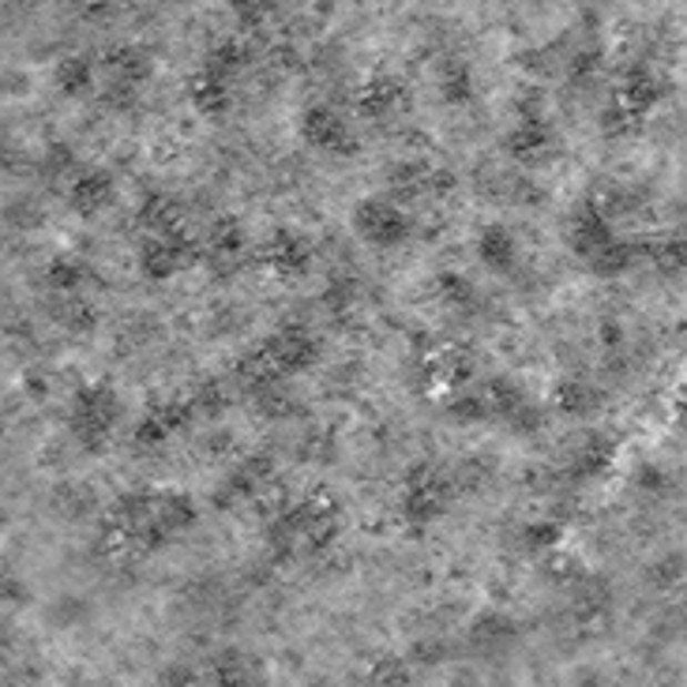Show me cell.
<instances>
[{"label": "cell", "instance_id": "obj_10", "mask_svg": "<svg viewBox=\"0 0 687 687\" xmlns=\"http://www.w3.org/2000/svg\"><path fill=\"white\" fill-rule=\"evenodd\" d=\"M661 94H665L661 75H657L654 68H646V64H635L632 72L624 75V83H620V98H616V110H624L635 124H639L643 117L650 113L657 102H661Z\"/></svg>", "mask_w": 687, "mask_h": 687}, {"label": "cell", "instance_id": "obj_1", "mask_svg": "<svg viewBox=\"0 0 687 687\" xmlns=\"http://www.w3.org/2000/svg\"><path fill=\"white\" fill-rule=\"evenodd\" d=\"M121 417V402H117L110 384H87L75 391L72 410H68V428H72V440L83 451H102L105 440Z\"/></svg>", "mask_w": 687, "mask_h": 687}, {"label": "cell", "instance_id": "obj_15", "mask_svg": "<svg viewBox=\"0 0 687 687\" xmlns=\"http://www.w3.org/2000/svg\"><path fill=\"white\" fill-rule=\"evenodd\" d=\"M477 260L485 263L493 274H512L518 267V241L507 225L488 222L477 233Z\"/></svg>", "mask_w": 687, "mask_h": 687}, {"label": "cell", "instance_id": "obj_2", "mask_svg": "<svg viewBox=\"0 0 687 687\" xmlns=\"http://www.w3.org/2000/svg\"><path fill=\"white\" fill-rule=\"evenodd\" d=\"M353 233L365 244H372V249L391 252L410 241L414 222H410V214L398 203L384 200V195H368V200H361L353 208Z\"/></svg>", "mask_w": 687, "mask_h": 687}, {"label": "cell", "instance_id": "obj_14", "mask_svg": "<svg viewBox=\"0 0 687 687\" xmlns=\"http://www.w3.org/2000/svg\"><path fill=\"white\" fill-rule=\"evenodd\" d=\"M263 260H267V267H274L279 274H286V279H297L312 267V244L301 238V233L293 230H279L271 238V244L263 249Z\"/></svg>", "mask_w": 687, "mask_h": 687}, {"label": "cell", "instance_id": "obj_4", "mask_svg": "<svg viewBox=\"0 0 687 687\" xmlns=\"http://www.w3.org/2000/svg\"><path fill=\"white\" fill-rule=\"evenodd\" d=\"M320 353V342L316 335H312L304 323H290V327L274 331V335L267 339V346H263L260 361L263 368L271 372V376H297V372H304L316 361Z\"/></svg>", "mask_w": 687, "mask_h": 687}, {"label": "cell", "instance_id": "obj_11", "mask_svg": "<svg viewBox=\"0 0 687 687\" xmlns=\"http://www.w3.org/2000/svg\"><path fill=\"white\" fill-rule=\"evenodd\" d=\"M192 417H195L192 398L189 402H162V406H151L140 417V425H135V444H140V447H159V444H165V440L173 436V432H181L184 425H189Z\"/></svg>", "mask_w": 687, "mask_h": 687}, {"label": "cell", "instance_id": "obj_21", "mask_svg": "<svg viewBox=\"0 0 687 687\" xmlns=\"http://www.w3.org/2000/svg\"><path fill=\"white\" fill-rule=\"evenodd\" d=\"M553 402L559 414L583 417V414H590V410H597V391L586 384V380H559L553 391Z\"/></svg>", "mask_w": 687, "mask_h": 687}, {"label": "cell", "instance_id": "obj_19", "mask_svg": "<svg viewBox=\"0 0 687 687\" xmlns=\"http://www.w3.org/2000/svg\"><path fill=\"white\" fill-rule=\"evenodd\" d=\"M57 87H61L64 98H83L91 94L98 87V72H94V61L83 53H72L57 64Z\"/></svg>", "mask_w": 687, "mask_h": 687}, {"label": "cell", "instance_id": "obj_27", "mask_svg": "<svg viewBox=\"0 0 687 687\" xmlns=\"http://www.w3.org/2000/svg\"><path fill=\"white\" fill-rule=\"evenodd\" d=\"M447 414L455 417V421H469V425H474V421L493 417V406H488L485 395H458V398H451Z\"/></svg>", "mask_w": 687, "mask_h": 687}, {"label": "cell", "instance_id": "obj_6", "mask_svg": "<svg viewBox=\"0 0 687 687\" xmlns=\"http://www.w3.org/2000/svg\"><path fill=\"white\" fill-rule=\"evenodd\" d=\"M485 398H488V406H493V417L504 421L507 428H515V432H523V436H534V432H542L545 425V414H542V406L537 402H529L526 398V391L512 384V380H493L485 391Z\"/></svg>", "mask_w": 687, "mask_h": 687}, {"label": "cell", "instance_id": "obj_26", "mask_svg": "<svg viewBox=\"0 0 687 687\" xmlns=\"http://www.w3.org/2000/svg\"><path fill=\"white\" fill-rule=\"evenodd\" d=\"M559 542V526L553 518H537V523H526L523 526V545L529 553H548Z\"/></svg>", "mask_w": 687, "mask_h": 687}, {"label": "cell", "instance_id": "obj_18", "mask_svg": "<svg viewBox=\"0 0 687 687\" xmlns=\"http://www.w3.org/2000/svg\"><path fill=\"white\" fill-rule=\"evenodd\" d=\"M402 102H406V87H402L395 75H372L357 94L361 113H368V117H391Z\"/></svg>", "mask_w": 687, "mask_h": 687}, {"label": "cell", "instance_id": "obj_7", "mask_svg": "<svg viewBox=\"0 0 687 687\" xmlns=\"http://www.w3.org/2000/svg\"><path fill=\"white\" fill-rule=\"evenodd\" d=\"M567 241H572L575 256L583 263L597 260L602 252L608 249V244H616L620 238L613 233V222H608V214L597 208L594 200L578 203L575 214H572V230H567Z\"/></svg>", "mask_w": 687, "mask_h": 687}, {"label": "cell", "instance_id": "obj_29", "mask_svg": "<svg viewBox=\"0 0 687 687\" xmlns=\"http://www.w3.org/2000/svg\"><path fill=\"white\" fill-rule=\"evenodd\" d=\"M635 488H643V493H650V496H661L665 493V474L657 466L635 469Z\"/></svg>", "mask_w": 687, "mask_h": 687}, {"label": "cell", "instance_id": "obj_22", "mask_svg": "<svg viewBox=\"0 0 687 687\" xmlns=\"http://www.w3.org/2000/svg\"><path fill=\"white\" fill-rule=\"evenodd\" d=\"M635 260H639V244L616 241V244H608L597 260L586 263V267H590V274H597V279H616V274H624Z\"/></svg>", "mask_w": 687, "mask_h": 687}, {"label": "cell", "instance_id": "obj_32", "mask_svg": "<svg viewBox=\"0 0 687 687\" xmlns=\"http://www.w3.org/2000/svg\"><path fill=\"white\" fill-rule=\"evenodd\" d=\"M676 421H680V425L687 428V395H684L680 402H676Z\"/></svg>", "mask_w": 687, "mask_h": 687}, {"label": "cell", "instance_id": "obj_13", "mask_svg": "<svg viewBox=\"0 0 687 687\" xmlns=\"http://www.w3.org/2000/svg\"><path fill=\"white\" fill-rule=\"evenodd\" d=\"M267 477H271V458H263V455L244 458V463L233 466L219 485V504L230 507V504H241V499L260 496V488L267 485Z\"/></svg>", "mask_w": 687, "mask_h": 687}, {"label": "cell", "instance_id": "obj_30", "mask_svg": "<svg viewBox=\"0 0 687 687\" xmlns=\"http://www.w3.org/2000/svg\"><path fill=\"white\" fill-rule=\"evenodd\" d=\"M350 301H353V282H350V279H335V282H331V290H327V304H331V309L346 312Z\"/></svg>", "mask_w": 687, "mask_h": 687}, {"label": "cell", "instance_id": "obj_31", "mask_svg": "<svg viewBox=\"0 0 687 687\" xmlns=\"http://www.w3.org/2000/svg\"><path fill=\"white\" fill-rule=\"evenodd\" d=\"M597 64H602V53H597V49H586V53H578V57H575V64H572L575 80H590Z\"/></svg>", "mask_w": 687, "mask_h": 687}, {"label": "cell", "instance_id": "obj_20", "mask_svg": "<svg viewBox=\"0 0 687 687\" xmlns=\"http://www.w3.org/2000/svg\"><path fill=\"white\" fill-rule=\"evenodd\" d=\"M440 94H444L447 105H469L477 94V80L474 68L466 61H447L444 72H440Z\"/></svg>", "mask_w": 687, "mask_h": 687}, {"label": "cell", "instance_id": "obj_8", "mask_svg": "<svg viewBox=\"0 0 687 687\" xmlns=\"http://www.w3.org/2000/svg\"><path fill=\"white\" fill-rule=\"evenodd\" d=\"M301 135L323 154H353L357 151V140H353L350 124L342 121V113L331 110V105H312V110H304Z\"/></svg>", "mask_w": 687, "mask_h": 687}, {"label": "cell", "instance_id": "obj_28", "mask_svg": "<svg viewBox=\"0 0 687 687\" xmlns=\"http://www.w3.org/2000/svg\"><path fill=\"white\" fill-rule=\"evenodd\" d=\"M650 256L661 271L687 274V241H665L657 244V252H650Z\"/></svg>", "mask_w": 687, "mask_h": 687}, {"label": "cell", "instance_id": "obj_3", "mask_svg": "<svg viewBox=\"0 0 687 687\" xmlns=\"http://www.w3.org/2000/svg\"><path fill=\"white\" fill-rule=\"evenodd\" d=\"M451 504V485L440 469L432 466H414L402 481V518L414 529H425L447 512Z\"/></svg>", "mask_w": 687, "mask_h": 687}, {"label": "cell", "instance_id": "obj_23", "mask_svg": "<svg viewBox=\"0 0 687 687\" xmlns=\"http://www.w3.org/2000/svg\"><path fill=\"white\" fill-rule=\"evenodd\" d=\"M46 282H49V286H53L57 293H68V297H72V293L87 282L83 260H75V256H57V260H49V263H46Z\"/></svg>", "mask_w": 687, "mask_h": 687}, {"label": "cell", "instance_id": "obj_9", "mask_svg": "<svg viewBox=\"0 0 687 687\" xmlns=\"http://www.w3.org/2000/svg\"><path fill=\"white\" fill-rule=\"evenodd\" d=\"M507 154H512L515 162H542L548 151H553V124L545 121L542 110H523L515 121V129L507 132Z\"/></svg>", "mask_w": 687, "mask_h": 687}, {"label": "cell", "instance_id": "obj_16", "mask_svg": "<svg viewBox=\"0 0 687 687\" xmlns=\"http://www.w3.org/2000/svg\"><path fill=\"white\" fill-rule=\"evenodd\" d=\"M102 68H105V75H110V83L117 87V91L132 94L135 87L147 80V68L151 64H147V57L135 46H113V49H105Z\"/></svg>", "mask_w": 687, "mask_h": 687}, {"label": "cell", "instance_id": "obj_25", "mask_svg": "<svg viewBox=\"0 0 687 687\" xmlns=\"http://www.w3.org/2000/svg\"><path fill=\"white\" fill-rule=\"evenodd\" d=\"M436 290H440V297H444L451 309H469V304L477 301V290H474V282L466 279V274H455V271H444L436 279Z\"/></svg>", "mask_w": 687, "mask_h": 687}, {"label": "cell", "instance_id": "obj_24", "mask_svg": "<svg viewBox=\"0 0 687 687\" xmlns=\"http://www.w3.org/2000/svg\"><path fill=\"white\" fill-rule=\"evenodd\" d=\"M244 249H249V238H244V230L233 219H225L214 225V238H211V252L219 260H241Z\"/></svg>", "mask_w": 687, "mask_h": 687}, {"label": "cell", "instance_id": "obj_5", "mask_svg": "<svg viewBox=\"0 0 687 687\" xmlns=\"http://www.w3.org/2000/svg\"><path fill=\"white\" fill-rule=\"evenodd\" d=\"M195 263V244L184 238V230H170V233H151L140 249V271L143 279L151 282H165L173 274H181L184 267Z\"/></svg>", "mask_w": 687, "mask_h": 687}, {"label": "cell", "instance_id": "obj_17", "mask_svg": "<svg viewBox=\"0 0 687 687\" xmlns=\"http://www.w3.org/2000/svg\"><path fill=\"white\" fill-rule=\"evenodd\" d=\"M613 458H616V440H608L605 432H590V436H583V444L572 455V477L575 481L602 477L613 466Z\"/></svg>", "mask_w": 687, "mask_h": 687}, {"label": "cell", "instance_id": "obj_12", "mask_svg": "<svg viewBox=\"0 0 687 687\" xmlns=\"http://www.w3.org/2000/svg\"><path fill=\"white\" fill-rule=\"evenodd\" d=\"M113 203V176L102 170H80L68 184V208L80 219H94Z\"/></svg>", "mask_w": 687, "mask_h": 687}]
</instances>
